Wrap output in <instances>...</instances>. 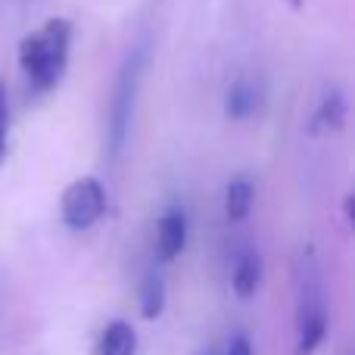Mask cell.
<instances>
[{
  "label": "cell",
  "mask_w": 355,
  "mask_h": 355,
  "mask_svg": "<svg viewBox=\"0 0 355 355\" xmlns=\"http://www.w3.org/2000/svg\"><path fill=\"white\" fill-rule=\"evenodd\" d=\"M72 44V25L66 19H47L37 31L19 44V66H22L28 87L35 94H50L62 81Z\"/></svg>",
  "instance_id": "cell-1"
},
{
  "label": "cell",
  "mask_w": 355,
  "mask_h": 355,
  "mask_svg": "<svg viewBox=\"0 0 355 355\" xmlns=\"http://www.w3.org/2000/svg\"><path fill=\"white\" fill-rule=\"evenodd\" d=\"M141 69H144V53H131L125 60L122 72L112 87L110 100V122H106V147L112 156L122 153L125 137H128V125L135 116V100H137V85H141Z\"/></svg>",
  "instance_id": "cell-2"
},
{
  "label": "cell",
  "mask_w": 355,
  "mask_h": 355,
  "mask_svg": "<svg viewBox=\"0 0 355 355\" xmlns=\"http://www.w3.org/2000/svg\"><path fill=\"white\" fill-rule=\"evenodd\" d=\"M103 212H106V190L97 178L85 175L62 190L60 215H62V221H66V227H72V231H87V227H94L103 218Z\"/></svg>",
  "instance_id": "cell-3"
},
{
  "label": "cell",
  "mask_w": 355,
  "mask_h": 355,
  "mask_svg": "<svg viewBox=\"0 0 355 355\" xmlns=\"http://www.w3.org/2000/svg\"><path fill=\"white\" fill-rule=\"evenodd\" d=\"M327 334V315H324V302H321L318 290L309 287V293L302 290V306H300V343H296L293 355H312L324 343Z\"/></svg>",
  "instance_id": "cell-4"
},
{
  "label": "cell",
  "mask_w": 355,
  "mask_h": 355,
  "mask_svg": "<svg viewBox=\"0 0 355 355\" xmlns=\"http://www.w3.org/2000/svg\"><path fill=\"white\" fill-rule=\"evenodd\" d=\"M184 246H187V215L181 209H168L156 227V256L162 262H172L184 252Z\"/></svg>",
  "instance_id": "cell-5"
},
{
  "label": "cell",
  "mask_w": 355,
  "mask_h": 355,
  "mask_svg": "<svg viewBox=\"0 0 355 355\" xmlns=\"http://www.w3.org/2000/svg\"><path fill=\"white\" fill-rule=\"evenodd\" d=\"M137 334L128 321H110L100 334V355H135Z\"/></svg>",
  "instance_id": "cell-6"
},
{
  "label": "cell",
  "mask_w": 355,
  "mask_h": 355,
  "mask_svg": "<svg viewBox=\"0 0 355 355\" xmlns=\"http://www.w3.org/2000/svg\"><path fill=\"white\" fill-rule=\"evenodd\" d=\"M231 284H234V293H237L240 300H252L259 284H262V259H259L256 252H243L237 268H234Z\"/></svg>",
  "instance_id": "cell-7"
},
{
  "label": "cell",
  "mask_w": 355,
  "mask_h": 355,
  "mask_svg": "<svg viewBox=\"0 0 355 355\" xmlns=\"http://www.w3.org/2000/svg\"><path fill=\"white\" fill-rule=\"evenodd\" d=\"M252 196H256V187H252L250 178H234L225 190V215L227 221H243L252 209Z\"/></svg>",
  "instance_id": "cell-8"
},
{
  "label": "cell",
  "mask_w": 355,
  "mask_h": 355,
  "mask_svg": "<svg viewBox=\"0 0 355 355\" xmlns=\"http://www.w3.org/2000/svg\"><path fill=\"white\" fill-rule=\"evenodd\" d=\"M259 110V91L250 81H237L225 97V112L227 119H250Z\"/></svg>",
  "instance_id": "cell-9"
},
{
  "label": "cell",
  "mask_w": 355,
  "mask_h": 355,
  "mask_svg": "<svg viewBox=\"0 0 355 355\" xmlns=\"http://www.w3.org/2000/svg\"><path fill=\"white\" fill-rule=\"evenodd\" d=\"M166 309V284L159 275H147L141 284V315L147 321H156Z\"/></svg>",
  "instance_id": "cell-10"
},
{
  "label": "cell",
  "mask_w": 355,
  "mask_h": 355,
  "mask_svg": "<svg viewBox=\"0 0 355 355\" xmlns=\"http://www.w3.org/2000/svg\"><path fill=\"white\" fill-rule=\"evenodd\" d=\"M315 122L321 125V128H343L346 122V100L340 91H327V97L321 100L318 112H315Z\"/></svg>",
  "instance_id": "cell-11"
},
{
  "label": "cell",
  "mask_w": 355,
  "mask_h": 355,
  "mask_svg": "<svg viewBox=\"0 0 355 355\" xmlns=\"http://www.w3.org/2000/svg\"><path fill=\"white\" fill-rule=\"evenodd\" d=\"M6 125H10V110H6V91L0 85V162L6 156Z\"/></svg>",
  "instance_id": "cell-12"
},
{
  "label": "cell",
  "mask_w": 355,
  "mask_h": 355,
  "mask_svg": "<svg viewBox=\"0 0 355 355\" xmlns=\"http://www.w3.org/2000/svg\"><path fill=\"white\" fill-rule=\"evenodd\" d=\"M225 355H252V346H250V340L243 337V334H237V337L227 343V352Z\"/></svg>",
  "instance_id": "cell-13"
},
{
  "label": "cell",
  "mask_w": 355,
  "mask_h": 355,
  "mask_svg": "<svg viewBox=\"0 0 355 355\" xmlns=\"http://www.w3.org/2000/svg\"><path fill=\"white\" fill-rule=\"evenodd\" d=\"M287 3L293 6V10H300V6H302V0H287Z\"/></svg>",
  "instance_id": "cell-14"
},
{
  "label": "cell",
  "mask_w": 355,
  "mask_h": 355,
  "mask_svg": "<svg viewBox=\"0 0 355 355\" xmlns=\"http://www.w3.org/2000/svg\"><path fill=\"white\" fill-rule=\"evenodd\" d=\"M202 355H212V352H202Z\"/></svg>",
  "instance_id": "cell-15"
}]
</instances>
